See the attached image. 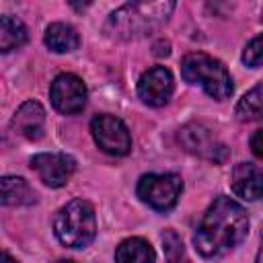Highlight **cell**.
<instances>
[{
	"mask_svg": "<svg viewBox=\"0 0 263 263\" xmlns=\"http://www.w3.org/2000/svg\"><path fill=\"white\" fill-rule=\"evenodd\" d=\"M10 127L14 134L27 138V140H39L43 136L45 127V109L37 101H25L12 115Z\"/></svg>",
	"mask_w": 263,
	"mask_h": 263,
	"instance_id": "cell-11",
	"label": "cell"
},
{
	"mask_svg": "<svg viewBox=\"0 0 263 263\" xmlns=\"http://www.w3.org/2000/svg\"><path fill=\"white\" fill-rule=\"evenodd\" d=\"M236 117L240 121H257L261 119V84H255L236 105Z\"/></svg>",
	"mask_w": 263,
	"mask_h": 263,
	"instance_id": "cell-17",
	"label": "cell"
},
{
	"mask_svg": "<svg viewBox=\"0 0 263 263\" xmlns=\"http://www.w3.org/2000/svg\"><path fill=\"white\" fill-rule=\"evenodd\" d=\"M173 10L175 2H129L109 14L105 31L115 39H138L160 29Z\"/></svg>",
	"mask_w": 263,
	"mask_h": 263,
	"instance_id": "cell-2",
	"label": "cell"
},
{
	"mask_svg": "<svg viewBox=\"0 0 263 263\" xmlns=\"http://www.w3.org/2000/svg\"><path fill=\"white\" fill-rule=\"evenodd\" d=\"M58 263H74V261H70V259H60Z\"/></svg>",
	"mask_w": 263,
	"mask_h": 263,
	"instance_id": "cell-22",
	"label": "cell"
},
{
	"mask_svg": "<svg viewBox=\"0 0 263 263\" xmlns=\"http://www.w3.org/2000/svg\"><path fill=\"white\" fill-rule=\"evenodd\" d=\"M181 76L185 78V82L201 86L205 95H210L216 101L228 99L234 90V84L226 66L203 51H191L183 58Z\"/></svg>",
	"mask_w": 263,
	"mask_h": 263,
	"instance_id": "cell-4",
	"label": "cell"
},
{
	"mask_svg": "<svg viewBox=\"0 0 263 263\" xmlns=\"http://www.w3.org/2000/svg\"><path fill=\"white\" fill-rule=\"evenodd\" d=\"M249 232L247 210L230 197L220 195L205 210L195 234L193 245L203 257H220L238 247Z\"/></svg>",
	"mask_w": 263,
	"mask_h": 263,
	"instance_id": "cell-1",
	"label": "cell"
},
{
	"mask_svg": "<svg viewBox=\"0 0 263 263\" xmlns=\"http://www.w3.org/2000/svg\"><path fill=\"white\" fill-rule=\"evenodd\" d=\"M162 249H164L166 263H191V259L187 257V251L183 247V240L179 238V234L173 228L162 232Z\"/></svg>",
	"mask_w": 263,
	"mask_h": 263,
	"instance_id": "cell-18",
	"label": "cell"
},
{
	"mask_svg": "<svg viewBox=\"0 0 263 263\" xmlns=\"http://www.w3.org/2000/svg\"><path fill=\"white\" fill-rule=\"evenodd\" d=\"M53 232L68 249H86L97 236L95 208L86 199H72L53 218Z\"/></svg>",
	"mask_w": 263,
	"mask_h": 263,
	"instance_id": "cell-3",
	"label": "cell"
},
{
	"mask_svg": "<svg viewBox=\"0 0 263 263\" xmlns=\"http://www.w3.org/2000/svg\"><path fill=\"white\" fill-rule=\"evenodd\" d=\"M27 41V27L12 14L0 16V53L18 49Z\"/></svg>",
	"mask_w": 263,
	"mask_h": 263,
	"instance_id": "cell-16",
	"label": "cell"
},
{
	"mask_svg": "<svg viewBox=\"0 0 263 263\" xmlns=\"http://www.w3.org/2000/svg\"><path fill=\"white\" fill-rule=\"evenodd\" d=\"M49 99H51V105L55 111H60L64 115H74L84 109L88 90L80 76H76L72 72H62L53 78V82L49 86Z\"/></svg>",
	"mask_w": 263,
	"mask_h": 263,
	"instance_id": "cell-7",
	"label": "cell"
},
{
	"mask_svg": "<svg viewBox=\"0 0 263 263\" xmlns=\"http://www.w3.org/2000/svg\"><path fill=\"white\" fill-rule=\"evenodd\" d=\"M35 201H37V193L23 177H14V175L0 177V205L16 208V205H31Z\"/></svg>",
	"mask_w": 263,
	"mask_h": 263,
	"instance_id": "cell-13",
	"label": "cell"
},
{
	"mask_svg": "<svg viewBox=\"0 0 263 263\" xmlns=\"http://www.w3.org/2000/svg\"><path fill=\"white\" fill-rule=\"evenodd\" d=\"M230 187L238 197H242L247 201L259 199L261 191H263V177H261L259 166L253 162L234 164L232 175H230Z\"/></svg>",
	"mask_w": 263,
	"mask_h": 263,
	"instance_id": "cell-12",
	"label": "cell"
},
{
	"mask_svg": "<svg viewBox=\"0 0 263 263\" xmlns=\"http://www.w3.org/2000/svg\"><path fill=\"white\" fill-rule=\"evenodd\" d=\"M31 168L49 187H64L76 171V160L62 152H41L31 158Z\"/></svg>",
	"mask_w": 263,
	"mask_h": 263,
	"instance_id": "cell-9",
	"label": "cell"
},
{
	"mask_svg": "<svg viewBox=\"0 0 263 263\" xmlns=\"http://www.w3.org/2000/svg\"><path fill=\"white\" fill-rule=\"evenodd\" d=\"M261 55H263V49H261V35H257V37H253V39L245 45L242 62H245L249 68H259V66H261Z\"/></svg>",
	"mask_w": 263,
	"mask_h": 263,
	"instance_id": "cell-19",
	"label": "cell"
},
{
	"mask_svg": "<svg viewBox=\"0 0 263 263\" xmlns=\"http://www.w3.org/2000/svg\"><path fill=\"white\" fill-rule=\"evenodd\" d=\"M0 263H16V261H14L6 251H0Z\"/></svg>",
	"mask_w": 263,
	"mask_h": 263,
	"instance_id": "cell-21",
	"label": "cell"
},
{
	"mask_svg": "<svg viewBox=\"0 0 263 263\" xmlns=\"http://www.w3.org/2000/svg\"><path fill=\"white\" fill-rule=\"evenodd\" d=\"M179 142L181 146L195 154V156H201L205 160H212V162H224L226 160V146L214 136V132L201 123H187L179 129Z\"/></svg>",
	"mask_w": 263,
	"mask_h": 263,
	"instance_id": "cell-8",
	"label": "cell"
},
{
	"mask_svg": "<svg viewBox=\"0 0 263 263\" xmlns=\"http://www.w3.org/2000/svg\"><path fill=\"white\" fill-rule=\"evenodd\" d=\"M90 134L97 146L111 156H125L132 150V136L127 125L109 113L95 115L90 119Z\"/></svg>",
	"mask_w": 263,
	"mask_h": 263,
	"instance_id": "cell-6",
	"label": "cell"
},
{
	"mask_svg": "<svg viewBox=\"0 0 263 263\" xmlns=\"http://www.w3.org/2000/svg\"><path fill=\"white\" fill-rule=\"evenodd\" d=\"M43 41L55 53H68V51L78 49V45H80V37L76 33V29L66 23H51L45 29Z\"/></svg>",
	"mask_w": 263,
	"mask_h": 263,
	"instance_id": "cell-15",
	"label": "cell"
},
{
	"mask_svg": "<svg viewBox=\"0 0 263 263\" xmlns=\"http://www.w3.org/2000/svg\"><path fill=\"white\" fill-rule=\"evenodd\" d=\"M115 263H156V253L148 240L132 236L117 245Z\"/></svg>",
	"mask_w": 263,
	"mask_h": 263,
	"instance_id": "cell-14",
	"label": "cell"
},
{
	"mask_svg": "<svg viewBox=\"0 0 263 263\" xmlns=\"http://www.w3.org/2000/svg\"><path fill=\"white\" fill-rule=\"evenodd\" d=\"M175 90V80L168 68L152 66L138 80V97L150 107H162L171 101Z\"/></svg>",
	"mask_w": 263,
	"mask_h": 263,
	"instance_id": "cell-10",
	"label": "cell"
},
{
	"mask_svg": "<svg viewBox=\"0 0 263 263\" xmlns=\"http://www.w3.org/2000/svg\"><path fill=\"white\" fill-rule=\"evenodd\" d=\"M261 136H263V132H261V129H255V134H253V138H251V148H253V154H255L257 158L263 156V150H261Z\"/></svg>",
	"mask_w": 263,
	"mask_h": 263,
	"instance_id": "cell-20",
	"label": "cell"
},
{
	"mask_svg": "<svg viewBox=\"0 0 263 263\" xmlns=\"http://www.w3.org/2000/svg\"><path fill=\"white\" fill-rule=\"evenodd\" d=\"M183 191V179L175 173H148L140 177L136 193L138 197L156 212H168L175 208Z\"/></svg>",
	"mask_w": 263,
	"mask_h": 263,
	"instance_id": "cell-5",
	"label": "cell"
}]
</instances>
